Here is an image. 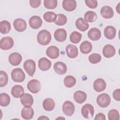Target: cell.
I'll use <instances>...</instances> for the list:
<instances>
[{
    "mask_svg": "<svg viewBox=\"0 0 120 120\" xmlns=\"http://www.w3.org/2000/svg\"><path fill=\"white\" fill-rule=\"evenodd\" d=\"M51 40V34L49 31L46 30H40L37 36L38 43L42 45H46Z\"/></svg>",
    "mask_w": 120,
    "mask_h": 120,
    "instance_id": "6da1fadb",
    "label": "cell"
},
{
    "mask_svg": "<svg viewBox=\"0 0 120 120\" xmlns=\"http://www.w3.org/2000/svg\"><path fill=\"white\" fill-rule=\"evenodd\" d=\"M11 78L16 82H22L25 78V75L23 70L20 68H14L11 72Z\"/></svg>",
    "mask_w": 120,
    "mask_h": 120,
    "instance_id": "7a4b0ae2",
    "label": "cell"
},
{
    "mask_svg": "<svg viewBox=\"0 0 120 120\" xmlns=\"http://www.w3.org/2000/svg\"><path fill=\"white\" fill-rule=\"evenodd\" d=\"M98 105L102 108L107 107L110 104L111 98L106 93H102L99 95L97 98Z\"/></svg>",
    "mask_w": 120,
    "mask_h": 120,
    "instance_id": "3957f363",
    "label": "cell"
},
{
    "mask_svg": "<svg viewBox=\"0 0 120 120\" xmlns=\"http://www.w3.org/2000/svg\"><path fill=\"white\" fill-rule=\"evenodd\" d=\"M81 113L84 118L91 119L94 113V107L90 104H86L82 106L81 109Z\"/></svg>",
    "mask_w": 120,
    "mask_h": 120,
    "instance_id": "277c9868",
    "label": "cell"
},
{
    "mask_svg": "<svg viewBox=\"0 0 120 120\" xmlns=\"http://www.w3.org/2000/svg\"><path fill=\"white\" fill-rule=\"evenodd\" d=\"M23 68L30 76H33L36 71V63L32 60H27L23 63Z\"/></svg>",
    "mask_w": 120,
    "mask_h": 120,
    "instance_id": "5b68a950",
    "label": "cell"
},
{
    "mask_svg": "<svg viewBox=\"0 0 120 120\" xmlns=\"http://www.w3.org/2000/svg\"><path fill=\"white\" fill-rule=\"evenodd\" d=\"M14 40L9 36L2 38L0 41V48L3 50H9L14 45Z\"/></svg>",
    "mask_w": 120,
    "mask_h": 120,
    "instance_id": "8992f818",
    "label": "cell"
},
{
    "mask_svg": "<svg viewBox=\"0 0 120 120\" xmlns=\"http://www.w3.org/2000/svg\"><path fill=\"white\" fill-rule=\"evenodd\" d=\"M27 88L32 93H38L41 89L40 82L36 79H32L27 83Z\"/></svg>",
    "mask_w": 120,
    "mask_h": 120,
    "instance_id": "52a82bcc",
    "label": "cell"
},
{
    "mask_svg": "<svg viewBox=\"0 0 120 120\" xmlns=\"http://www.w3.org/2000/svg\"><path fill=\"white\" fill-rule=\"evenodd\" d=\"M75 105L70 101H66L62 105V111L68 116H72L75 112Z\"/></svg>",
    "mask_w": 120,
    "mask_h": 120,
    "instance_id": "ba28073f",
    "label": "cell"
},
{
    "mask_svg": "<svg viewBox=\"0 0 120 120\" xmlns=\"http://www.w3.org/2000/svg\"><path fill=\"white\" fill-rule=\"evenodd\" d=\"M15 30L18 32L24 31L27 28V23L22 18L15 19L13 22Z\"/></svg>",
    "mask_w": 120,
    "mask_h": 120,
    "instance_id": "9c48e42d",
    "label": "cell"
},
{
    "mask_svg": "<svg viewBox=\"0 0 120 120\" xmlns=\"http://www.w3.org/2000/svg\"><path fill=\"white\" fill-rule=\"evenodd\" d=\"M22 60V55L18 52H13L10 54L8 57V60L10 63L14 66L19 65Z\"/></svg>",
    "mask_w": 120,
    "mask_h": 120,
    "instance_id": "30bf717a",
    "label": "cell"
},
{
    "mask_svg": "<svg viewBox=\"0 0 120 120\" xmlns=\"http://www.w3.org/2000/svg\"><path fill=\"white\" fill-rule=\"evenodd\" d=\"M42 20L41 18L37 15H34L31 17L29 21L30 27L33 29H38L39 28L42 24Z\"/></svg>",
    "mask_w": 120,
    "mask_h": 120,
    "instance_id": "8fae6325",
    "label": "cell"
},
{
    "mask_svg": "<svg viewBox=\"0 0 120 120\" xmlns=\"http://www.w3.org/2000/svg\"><path fill=\"white\" fill-rule=\"evenodd\" d=\"M67 32L66 30L62 28L58 29L54 33V37L56 41L60 42H64L67 38Z\"/></svg>",
    "mask_w": 120,
    "mask_h": 120,
    "instance_id": "7c38bea8",
    "label": "cell"
},
{
    "mask_svg": "<svg viewBox=\"0 0 120 120\" xmlns=\"http://www.w3.org/2000/svg\"><path fill=\"white\" fill-rule=\"evenodd\" d=\"M53 68L55 72L60 75L65 74L67 71L66 65L61 61H58L55 63L53 66Z\"/></svg>",
    "mask_w": 120,
    "mask_h": 120,
    "instance_id": "4fadbf2b",
    "label": "cell"
},
{
    "mask_svg": "<svg viewBox=\"0 0 120 120\" xmlns=\"http://www.w3.org/2000/svg\"><path fill=\"white\" fill-rule=\"evenodd\" d=\"M106 84L105 81L102 78L96 79L93 83L94 90L98 92H100L104 90L106 88Z\"/></svg>",
    "mask_w": 120,
    "mask_h": 120,
    "instance_id": "5bb4252c",
    "label": "cell"
},
{
    "mask_svg": "<svg viewBox=\"0 0 120 120\" xmlns=\"http://www.w3.org/2000/svg\"><path fill=\"white\" fill-rule=\"evenodd\" d=\"M34 112L31 106H24L21 111V116L25 120L31 119L34 115Z\"/></svg>",
    "mask_w": 120,
    "mask_h": 120,
    "instance_id": "9a60e30c",
    "label": "cell"
},
{
    "mask_svg": "<svg viewBox=\"0 0 120 120\" xmlns=\"http://www.w3.org/2000/svg\"><path fill=\"white\" fill-rule=\"evenodd\" d=\"M88 36L92 41L98 40L101 37V31L97 28H91L88 32Z\"/></svg>",
    "mask_w": 120,
    "mask_h": 120,
    "instance_id": "2e32d148",
    "label": "cell"
},
{
    "mask_svg": "<svg viewBox=\"0 0 120 120\" xmlns=\"http://www.w3.org/2000/svg\"><path fill=\"white\" fill-rule=\"evenodd\" d=\"M46 53L50 58L55 59L59 56L60 51L59 48L56 46H50L46 49Z\"/></svg>",
    "mask_w": 120,
    "mask_h": 120,
    "instance_id": "e0dca14e",
    "label": "cell"
},
{
    "mask_svg": "<svg viewBox=\"0 0 120 120\" xmlns=\"http://www.w3.org/2000/svg\"><path fill=\"white\" fill-rule=\"evenodd\" d=\"M38 66L39 69L42 71H47L51 67V62L47 58L43 57L38 60Z\"/></svg>",
    "mask_w": 120,
    "mask_h": 120,
    "instance_id": "ac0fdd59",
    "label": "cell"
},
{
    "mask_svg": "<svg viewBox=\"0 0 120 120\" xmlns=\"http://www.w3.org/2000/svg\"><path fill=\"white\" fill-rule=\"evenodd\" d=\"M66 51L68 56L70 58H76L78 54L77 47L73 45L69 44L66 47Z\"/></svg>",
    "mask_w": 120,
    "mask_h": 120,
    "instance_id": "d6986e66",
    "label": "cell"
},
{
    "mask_svg": "<svg viewBox=\"0 0 120 120\" xmlns=\"http://www.w3.org/2000/svg\"><path fill=\"white\" fill-rule=\"evenodd\" d=\"M101 16L105 19H110L113 16V11L112 8L108 6L103 7L100 10Z\"/></svg>",
    "mask_w": 120,
    "mask_h": 120,
    "instance_id": "ffe728a7",
    "label": "cell"
},
{
    "mask_svg": "<svg viewBox=\"0 0 120 120\" xmlns=\"http://www.w3.org/2000/svg\"><path fill=\"white\" fill-rule=\"evenodd\" d=\"M22 104L24 106H31L33 104V98L30 94L24 93L20 98Z\"/></svg>",
    "mask_w": 120,
    "mask_h": 120,
    "instance_id": "44dd1931",
    "label": "cell"
},
{
    "mask_svg": "<svg viewBox=\"0 0 120 120\" xmlns=\"http://www.w3.org/2000/svg\"><path fill=\"white\" fill-rule=\"evenodd\" d=\"M62 7L67 11H74L76 7V2L74 0H64L62 1Z\"/></svg>",
    "mask_w": 120,
    "mask_h": 120,
    "instance_id": "7402d4cb",
    "label": "cell"
},
{
    "mask_svg": "<svg viewBox=\"0 0 120 120\" xmlns=\"http://www.w3.org/2000/svg\"><path fill=\"white\" fill-rule=\"evenodd\" d=\"M116 52V51L114 46L111 45H105L103 49V54L104 56L109 58L113 57Z\"/></svg>",
    "mask_w": 120,
    "mask_h": 120,
    "instance_id": "603a6c76",
    "label": "cell"
},
{
    "mask_svg": "<svg viewBox=\"0 0 120 120\" xmlns=\"http://www.w3.org/2000/svg\"><path fill=\"white\" fill-rule=\"evenodd\" d=\"M104 33L105 37L107 39H112L116 36V30L112 26H107L105 28Z\"/></svg>",
    "mask_w": 120,
    "mask_h": 120,
    "instance_id": "cb8c5ba5",
    "label": "cell"
},
{
    "mask_svg": "<svg viewBox=\"0 0 120 120\" xmlns=\"http://www.w3.org/2000/svg\"><path fill=\"white\" fill-rule=\"evenodd\" d=\"M76 28L81 31H85L89 28V23L82 18H78L75 22Z\"/></svg>",
    "mask_w": 120,
    "mask_h": 120,
    "instance_id": "d4e9b609",
    "label": "cell"
},
{
    "mask_svg": "<svg viewBox=\"0 0 120 120\" xmlns=\"http://www.w3.org/2000/svg\"><path fill=\"white\" fill-rule=\"evenodd\" d=\"M23 88L20 85L14 86L11 89V93L12 96L15 98H19L24 94Z\"/></svg>",
    "mask_w": 120,
    "mask_h": 120,
    "instance_id": "484cf974",
    "label": "cell"
},
{
    "mask_svg": "<svg viewBox=\"0 0 120 120\" xmlns=\"http://www.w3.org/2000/svg\"><path fill=\"white\" fill-rule=\"evenodd\" d=\"M87 98V95L85 92L78 90L75 92L74 94V99L75 101L79 104H82Z\"/></svg>",
    "mask_w": 120,
    "mask_h": 120,
    "instance_id": "4316f807",
    "label": "cell"
},
{
    "mask_svg": "<svg viewBox=\"0 0 120 120\" xmlns=\"http://www.w3.org/2000/svg\"><path fill=\"white\" fill-rule=\"evenodd\" d=\"M55 105L54 101L51 98H45L43 102L44 109L47 111H51L53 110Z\"/></svg>",
    "mask_w": 120,
    "mask_h": 120,
    "instance_id": "83f0119b",
    "label": "cell"
},
{
    "mask_svg": "<svg viewBox=\"0 0 120 120\" xmlns=\"http://www.w3.org/2000/svg\"><path fill=\"white\" fill-rule=\"evenodd\" d=\"M92 48V44L88 41H84L80 45V51L83 54H88L90 53L91 51Z\"/></svg>",
    "mask_w": 120,
    "mask_h": 120,
    "instance_id": "f1b7e54d",
    "label": "cell"
},
{
    "mask_svg": "<svg viewBox=\"0 0 120 120\" xmlns=\"http://www.w3.org/2000/svg\"><path fill=\"white\" fill-rule=\"evenodd\" d=\"M11 30V24L7 20H3L0 22V32L1 34H6L8 33Z\"/></svg>",
    "mask_w": 120,
    "mask_h": 120,
    "instance_id": "f546056e",
    "label": "cell"
},
{
    "mask_svg": "<svg viewBox=\"0 0 120 120\" xmlns=\"http://www.w3.org/2000/svg\"><path fill=\"white\" fill-rule=\"evenodd\" d=\"M84 20L88 22H92L96 21L97 15L96 13L92 11H88L84 14Z\"/></svg>",
    "mask_w": 120,
    "mask_h": 120,
    "instance_id": "4dcf8cb0",
    "label": "cell"
},
{
    "mask_svg": "<svg viewBox=\"0 0 120 120\" xmlns=\"http://www.w3.org/2000/svg\"><path fill=\"white\" fill-rule=\"evenodd\" d=\"M10 102V98L9 96L6 93H1L0 95V105L1 106L6 107L8 106Z\"/></svg>",
    "mask_w": 120,
    "mask_h": 120,
    "instance_id": "1f68e13d",
    "label": "cell"
},
{
    "mask_svg": "<svg viewBox=\"0 0 120 120\" xmlns=\"http://www.w3.org/2000/svg\"><path fill=\"white\" fill-rule=\"evenodd\" d=\"M76 83V79L72 75H68L64 79V84L68 88L73 87Z\"/></svg>",
    "mask_w": 120,
    "mask_h": 120,
    "instance_id": "d6a6232c",
    "label": "cell"
},
{
    "mask_svg": "<svg viewBox=\"0 0 120 120\" xmlns=\"http://www.w3.org/2000/svg\"><path fill=\"white\" fill-rule=\"evenodd\" d=\"M82 35L78 31H75L72 32L70 35V40L74 44L78 43L81 40Z\"/></svg>",
    "mask_w": 120,
    "mask_h": 120,
    "instance_id": "836d02e7",
    "label": "cell"
},
{
    "mask_svg": "<svg viewBox=\"0 0 120 120\" xmlns=\"http://www.w3.org/2000/svg\"><path fill=\"white\" fill-rule=\"evenodd\" d=\"M67 22V18L66 16L62 14L57 15L56 19L54 22L55 24L58 26H62L65 25Z\"/></svg>",
    "mask_w": 120,
    "mask_h": 120,
    "instance_id": "e575fe53",
    "label": "cell"
},
{
    "mask_svg": "<svg viewBox=\"0 0 120 120\" xmlns=\"http://www.w3.org/2000/svg\"><path fill=\"white\" fill-rule=\"evenodd\" d=\"M57 17V15L53 12H47L43 15L44 20L48 22H55Z\"/></svg>",
    "mask_w": 120,
    "mask_h": 120,
    "instance_id": "d590c367",
    "label": "cell"
},
{
    "mask_svg": "<svg viewBox=\"0 0 120 120\" xmlns=\"http://www.w3.org/2000/svg\"><path fill=\"white\" fill-rule=\"evenodd\" d=\"M58 1L57 0H45L44 5L47 9H53L55 8L57 6Z\"/></svg>",
    "mask_w": 120,
    "mask_h": 120,
    "instance_id": "8d00e7d4",
    "label": "cell"
},
{
    "mask_svg": "<svg viewBox=\"0 0 120 120\" xmlns=\"http://www.w3.org/2000/svg\"><path fill=\"white\" fill-rule=\"evenodd\" d=\"M8 76L7 74L4 71L1 70L0 72V87L5 86L8 82Z\"/></svg>",
    "mask_w": 120,
    "mask_h": 120,
    "instance_id": "74e56055",
    "label": "cell"
},
{
    "mask_svg": "<svg viewBox=\"0 0 120 120\" xmlns=\"http://www.w3.org/2000/svg\"><path fill=\"white\" fill-rule=\"evenodd\" d=\"M89 61L92 64H97L101 60V56L98 53H92L88 58Z\"/></svg>",
    "mask_w": 120,
    "mask_h": 120,
    "instance_id": "f35d334b",
    "label": "cell"
},
{
    "mask_svg": "<svg viewBox=\"0 0 120 120\" xmlns=\"http://www.w3.org/2000/svg\"><path fill=\"white\" fill-rule=\"evenodd\" d=\"M108 118L109 120H119L120 115L119 112L116 109L110 110L108 113Z\"/></svg>",
    "mask_w": 120,
    "mask_h": 120,
    "instance_id": "ab89813d",
    "label": "cell"
},
{
    "mask_svg": "<svg viewBox=\"0 0 120 120\" xmlns=\"http://www.w3.org/2000/svg\"><path fill=\"white\" fill-rule=\"evenodd\" d=\"M85 2L86 5L90 8H96L98 6V3L96 0H85Z\"/></svg>",
    "mask_w": 120,
    "mask_h": 120,
    "instance_id": "60d3db41",
    "label": "cell"
},
{
    "mask_svg": "<svg viewBox=\"0 0 120 120\" xmlns=\"http://www.w3.org/2000/svg\"><path fill=\"white\" fill-rule=\"evenodd\" d=\"M40 0H31L30 1V5L33 8H37L41 4Z\"/></svg>",
    "mask_w": 120,
    "mask_h": 120,
    "instance_id": "b9f144b4",
    "label": "cell"
},
{
    "mask_svg": "<svg viewBox=\"0 0 120 120\" xmlns=\"http://www.w3.org/2000/svg\"><path fill=\"white\" fill-rule=\"evenodd\" d=\"M113 98L118 101L120 100V89H117L114 90L112 93Z\"/></svg>",
    "mask_w": 120,
    "mask_h": 120,
    "instance_id": "7bdbcfd3",
    "label": "cell"
},
{
    "mask_svg": "<svg viewBox=\"0 0 120 120\" xmlns=\"http://www.w3.org/2000/svg\"><path fill=\"white\" fill-rule=\"evenodd\" d=\"M94 120H105V116L103 113H99L96 115V116L94 118Z\"/></svg>",
    "mask_w": 120,
    "mask_h": 120,
    "instance_id": "ee69618b",
    "label": "cell"
},
{
    "mask_svg": "<svg viewBox=\"0 0 120 120\" xmlns=\"http://www.w3.org/2000/svg\"><path fill=\"white\" fill-rule=\"evenodd\" d=\"M38 119V120H49L48 118H47L45 116H41L40 117H39Z\"/></svg>",
    "mask_w": 120,
    "mask_h": 120,
    "instance_id": "f6af8a7d",
    "label": "cell"
},
{
    "mask_svg": "<svg viewBox=\"0 0 120 120\" xmlns=\"http://www.w3.org/2000/svg\"><path fill=\"white\" fill-rule=\"evenodd\" d=\"M120 4V3H118V5L117 6V7H116V9L117 10V12H118L119 14H120V9H119Z\"/></svg>",
    "mask_w": 120,
    "mask_h": 120,
    "instance_id": "bcb514c9",
    "label": "cell"
}]
</instances>
